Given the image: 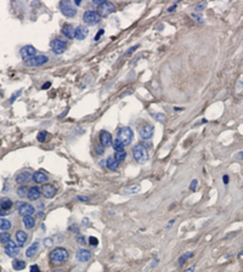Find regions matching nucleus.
<instances>
[{
	"label": "nucleus",
	"mask_w": 243,
	"mask_h": 272,
	"mask_svg": "<svg viewBox=\"0 0 243 272\" xmlns=\"http://www.w3.org/2000/svg\"><path fill=\"white\" fill-rule=\"evenodd\" d=\"M68 257H69L68 250L62 248V247H57L50 253V262L54 264V265L63 264L68 260Z\"/></svg>",
	"instance_id": "nucleus-1"
},
{
	"label": "nucleus",
	"mask_w": 243,
	"mask_h": 272,
	"mask_svg": "<svg viewBox=\"0 0 243 272\" xmlns=\"http://www.w3.org/2000/svg\"><path fill=\"white\" fill-rule=\"evenodd\" d=\"M133 157L139 164H145L148 160V151L142 143H136L133 147Z\"/></svg>",
	"instance_id": "nucleus-2"
},
{
	"label": "nucleus",
	"mask_w": 243,
	"mask_h": 272,
	"mask_svg": "<svg viewBox=\"0 0 243 272\" xmlns=\"http://www.w3.org/2000/svg\"><path fill=\"white\" fill-rule=\"evenodd\" d=\"M117 139L124 145V146H129L134 139V133L131 130V128L129 126H124V128H120L117 133Z\"/></svg>",
	"instance_id": "nucleus-3"
},
{
	"label": "nucleus",
	"mask_w": 243,
	"mask_h": 272,
	"mask_svg": "<svg viewBox=\"0 0 243 272\" xmlns=\"http://www.w3.org/2000/svg\"><path fill=\"white\" fill-rule=\"evenodd\" d=\"M60 10H61L62 15L68 18H72L77 15V9L73 6V3L68 2V0H63V2L60 3Z\"/></svg>",
	"instance_id": "nucleus-4"
},
{
	"label": "nucleus",
	"mask_w": 243,
	"mask_h": 272,
	"mask_svg": "<svg viewBox=\"0 0 243 272\" xmlns=\"http://www.w3.org/2000/svg\"><path fill=\"white\" fill-rule=\"evenodd\" d=\"M48 61H49V57L48 56L38 55V56H33V57L26 60L25 61V66H27V67H39V66L45 64Z\"/></svg>",
	"instance_id": "nucleus-5"
},
{
	"label": "nucleus",
	"mask_w": 243,
	"mask_h": 272,
	"mask_svg": "<svg viewBox=\"0 0 243 272\" xmlns=\"http://www.w3.org/2000/svg\"><path fill=\"white\" fill-rule=\"evenodd\" d=\"M83 21H84V23H87L89 26H95L101 21V17L97 14V11L89 10V11H85V14L83 16Z\"/></svg>",
	"instance_id": "nucleus-6"
},
{
	"label": "nucleus",
	"mask_w": 243,
	"mask_h": 272,
	"mask_svg": "<svg viewBox=\"0 0 243 272\" xmlns=\"http://www.w3.org/2000/svg\"><path fill=\"white\" fill-rule=\"evenodd\" d=\"M139 135L143 141H148L154 135V126L152 124H145L139 129Z\"/></svg>",
	"instance_id": "nucleus-7"
},
{
	"label": "nucleus",
	"mask_w": 243,
	"mask_h": 272,
	"mask_svg": "<svg viewBox=\"0 0 243 272\" xmlns=\"http://www.w3.org/2000/svg\"><path fill=\"white\" fill-rule=\"evenodd\" d=\"M114 10H116V6L111 2H103L101 5L97 6V14L100 15V17H106L110 14H112Z\"/></svg>",
	"instance_id": "nucleus-8"
},
{
	"label": "nucleus",
	"mask_w": 243,
	"mask_h": 272,
	"mask_svg": "<svg viewBox=\"0 0 243 272\" xmlns=\"http://www.w3.org/2000/svg\"><path fill=\"white\" fill-rule=\"evenodd\" d=\"M66 48H67V44H66V41H63L62 39H54V40L51 41V50H52V52L56 54V55L63 54L64 50H66Z\"/></svg>",
	"instance_id": "nucleus-9"
},
{
	"label": "nucleus",
	"mask_w": 243,
	"mask_h": 272,
	"mask_svg": "<svg viewBox=\"0 0 243 272\" xmlns=\"http://www.w3.org/2000/svg\"><path fill=\"white\" fill-rule=\"evenodd\" d=\"M20 253V248L18 245L14 242V241H9L5 245V254L10 257H16Z\"/></svg>",
	"instance_id": "nucleus-10"
},
{
	"label": "nucleus",
	"mask_w": 243,
	"mask_h": 272,
	"mask_svg": "<svg viewBox=\"0 0 243 272\" xmlns=\"http://www.w3.org/2000/svg\"><path fill=\"white\" fill-rule=\"evenodd\" d=\"M17 204H18V214L21 216H29L35 211L34 207L29 203H17Z\"/></svg>",
	"instance_id": "nucleus-11"
},
{
	"label": "nucleus",
	"mask_w": 243,
	"mask_h": 272,
	"mask_svg": "<svg viewBox=\"0 0 243 272\" xmlns=\"http://www.w3.org/2000/svg\"><path fill=\"white\" fill-rule=\"evenodd\" d=\"M75 257H77V260L79 262H87V261H89L91 259V251L88 250V249H85V248H80L77 251Z\"/></svg>",
	"instance_id": "nucleus-12"
},
{
	"label": "nucleus",
	"mask_w": 243,
	"mask_h": 272,
	"mask_svg": "<svg viewBox=\"0 0 243 272\" xmlns=\"http://www.w3.org/2000/svg\"><path fill=\"white\" fill-rule=\"evenodd\" d=\"M41 193L45 198L48 199H51L56 196V187L51 184H46V185H43V188H41Z\"/></svg>",
	"instance_id": "nucleus-13"
},
{
	"label": "nucleus",
	"mask_w": 243,
	"mask_h": 272,
	"mask_svg": "<svg viewBox=\"0 0 243 272\" xmlns=\"http://www.w3.org/2000/svg\"><path fill=\"white\" fill-rule=\"evenodd\" d=\"M20 54H21V56H22L23 58L28 60V58H31V57L35 56L37 50H35V48H34L33 45H26V46H23V48L21 49Z\"/></svg>",
	"instance_id": "nucleus-14"
},
{
	"label": "nucleus",
	"mask_w": 243,
	"mask_h": 272,
	"mask_svg": "<svg viewBox=\"0 0 243 272\" xmlns=\"http://www.w3.org/2000/svg\"><path fill=\"white\" fill-rule=\"evenodd\" d=\"M89 34V29L84 26H78L74 29V38L78 40H84Z\"/></svg>",
	"instance_id": "nucleus-15"
},
{
	"label": "nucleus",
	"mask_w": 243,
	"mask_h": 272,
	"mask_svg": "<svg viewBox=\"0 0 243 272\" xmlns=\"http://www.w3.org/2000/svg\"><path fill=\"white\" fill-rule=\"evenodd\" d=\"M100 142H101V145H102L103 147H110V146H112V143H113V141H112V135H111L108 131L102 130V131L100 133Z\"/></svg>",
	"instance_id": "nucleus-16"
},
{
	"label": "nucleus",
	"mask_w": 243,
	"mask_h": 272,
	"mask_svg": "<svg viewBox=\"0 0 243 272\" xmlns=\"http://www.w3.org/2000/svg\"><path fill=\"white\" fill-rule=\"evenodd\" d=\"M40 196H41V191L39 190V187H37V186H33V187L28 188L27 198H28L29 201H32V202H34V201H38V199L40 198Z\"/></svg>",
	"instance_id": "nucleus-17"
},
{
	"label": "nucleus",
	"mask_w": 243,
	"mask_h": 272,
	"mask_svg": "<svg viewBox=\"0 0 243 272\" xmlns=\"http://www.w3.org/2000/svg\"><path fill=\"white\" fill-rule=\"evenodd\" d=\"M32 177H33V176H32V174H31L29 171H21V172H18L17 176H16V182L23 185V184H27Z\"/></svg>",
	"instance_id": "nucleus-18"
},
{
	"label": "nucleus",
	"mask_w": 243,
	"mask_h": 272,
	"mask_svg": "<svg viewBox=\"0 0 243 272\" xmlns=\"http://www.w3.org/2000/svg\"><path fill=\"white\" fill-rule=\"evenodd\" d=\"M74 27L72 26V25H69V23H66V25H63V27H62V29H61V33L64 35V37H67L68 39H73L74 38Z\"/></svg>",
	"instance_id": "nucleus-19"
},
{
	"label": "nucleus",
	"mask_w": 243,
	"mask_h": 272,
	"mask_svg": "<svg viewBox=\"0 0 243 272\" xmlns=\"http://www.w3.org/2000/svg\"><path fill=\"white\" fill-rule=\"evenodd\" d=\"M32 179L34 180L35 184H44V182H46V181L49 180V176L44 171H37V172L33 174Z\"/></svg>",
	"instance_id": "nucleus-20"
},
{
	"label": "nucleus",
	"mask_w": 243,
	"mask_h": 272,
	"mask_svg": "<svg viewBox=\"0 0 243 272\" xmlns=\"http://www.w3.org/2000/svg\"><path fill=\"white\" fill-rule=\"evenodd\" d=\"M106 165H107V168H108L110 170H112V171H117V170L119 169V162L114 158V156H111V157H108V158L106 159Z\"/></svg>",
	"instance_id": "nucleus-21"
},
{
	"label": "nucleus",
	"mask_w": 243,
	"mask_h": 272,
	"mask_svg": "<svg viewBox=\"0 0 243 272\" xmlns=\"http://www.w3.org/2000/svg\"><path fill=\"white\" fill-rule=\"evenodd\" d=\"M27 239H28V234H27L25 231L18 230V231L16 232V241H17V243H18L20 247H23L25 243L27 242Z\"/></svg>",
	"instance_id": "nucleus-22"
},
{
	"label": "nucleus",
	"mask_w": 243,
	"mask_h": 272,
	"mask_svg": "<svg viewBox=\"0 0 243 272\" xmlns=\"http://www.w3.org/2000/svg\"><path fill=\"white\" fill-rule=\"evenodd\" d=\"M38 249H39V242H34V243H32V244L28 247V249L26 250V256H27L28 259L33 257V256H34V254L38 251Z\"/></svg>",
	"instance_id": "nucleus-23"
},
{
	"label": "nucleus",
	"mask_w": 243,
	"mask_h": 272,
	"mask_svg": "<svg viewBox=\"0 0 243 272\" xmlns=\"http://www.w3.org/2000/svg\"><path fill=\"white\" fill-rule=\"evenodd\" d=\"M22 222H23V225H25V227H26L27 230H32V228L34 227V225H35V219H34L32 215H29V216H23Z\"/></svg>",
	"instance_id": "nucleus-24"
},
{
	"label": "nucleus",
	"mask_w": 243,
	"mask_h": 272,
	"mask_svg": "<svg viewBox=\"0 0 243 272\" xmlns=\"http://www.w3.org/2000/svg\"><path fill=\"white\" fill-rule=\"evenodd\" d=\"M12 205H14L12 201L10 198H8V197H4V198L0 199V207H2L4 210H6V211H9L12 208Z\"/></svg>",
	"instance_id": "nucleus-25"
},
{
	"label": "nucleus",
	"mask_w": 243,
	"mask_h": 272,
	"mask_svg": "<svg viewBox=\"0 0 243 272\" xmlns=\"http://www.w3.org/2000/svg\"><path fill=\"white\" fill-rule=\"evenodd\" d=\"M12 227V224H11V221L10 220H8V219H0V230H2L3 232H8L10 228Z\"/></svg>",
	"instance_id": "nucleus-26"
},
{
	"label": "nucleus",
	"mask_w": 243,
	"mask_h": 272,
	"mask_svg": "<svg viewBox=\"0 0 243 272\" xmlns=\"http://www.w3.org/2000/svg\"><path fill=\"white\" fill-rule=\"evenodd\" d=\"M12 267H14V270H16V271H21V270H23V268L26 267V262H25L23 260H17V259H15L14 262H12Z\"/></svg>",
	"instance_id": "nucleus-27"
},
{
	"label": "nucleus",
	"mask_w": 243,
	"mask_h": 272,
	"mask_svg": "<svg viewBox=\"0 0 243 272\" xmlns=\"http://www.w3.org/2000/svg\"><path fill=\"white\" fill-rule=\"evenodd\" d=\"M193 256V253H191V251H186V253H184L180 257H179V266H182L190 257H192Z\"/></svg>",
	"instance_id": "nucleus-28"
},
{
	"label": "nucleus",
	"mask_w": 243,
	"mask_h": 272,
	"mask_svg": "<svg viewBox=\"0 0 243 272\" xmlns=\"http://www.w3.org/2000/svg\"><path fill=\"white\" fill-rule=\"evenodd\" d=\"M112 147H113V149H114L116 152H119V151H123V149H124V145H123L118 139H116V140L113 141Z\"/></svg>",
	"instance_id": "nucleus-29"
},
{
	"label": "nucleus",
	"mask_w": 243,
	"mask_h": 272,
	"mask_svg": "<svg viewBox=\"0 0 243 272\" xmlns=\"http://www.w3.org/2000/svg\"><path fill=\"white\" fill-rule=\"evenodd\" d=\"M114 158L120 163V162H123V160H125V158H126V152L123 149V151H119V152H116L114 153Z\"/></svg>",
	"instance_id": "nucleus-30"
},
{
	"label": "nucleus",
	"mask_w": 243,
	"mask_h": 272,
	"mask_svg": "<svg viewBox=\"0 0 243 272\" xmlns=\"http://www.w3.org/2000/svg\"><path fill=\"white\" fill-rule=\"evenodd\" d=\"M27 193H28V188H27L26 185H22V186H20V187L17 188V195H18V197L23 198L25 196H27Z\"/></svg>",
	"instance_id": "nucleus-31"
},
{
	"label": "nucleus",
	"mask_w": 243,
	"mask_h": 272,
	"mask_svg": "<svg viewBox=\"0 0 243 272\" xmlns=\"http://www.w3.org/2000/svg\"><path fill=\"white\" fill-rule=\"evenodd\" d=\"M11 241V236L8 232H0V243H8Z\"/></svg>",
	"instance_id": "nucleus-32"
},
{
	"label": "nucleus",
	"mask_w": 243,
	"mask_h": 272,
	"mask_svg": "<svg viewBox=\"0 0 243 272\" xmlns=\"http://www.w3.org/2000/svg\"><path fill=\"white\" fill-rule=\"evenodd\" d=\"M140 190H141L140 185H131V186H129V187L125 188V192H129V193L134 195V193H137Z\"/></svg>",
	"instance_id": "nucleus-33"
},
{
	"label": "nucleus",
	"mask_w": 243,
	"mask_h": 272,
	"mask_svg": "<svg viewBox=\"0 0 243 272\" xmlns=\"http://www.w3.org/2000/svg\"><path fill=\"white\" fill-rule=\"evenodd\" d=\"M48 133L46 131H40L39 134H38V136H37V140L39 141V142H45L46 141V139H48Z\"/></svg>",
	"instance_id": "nucleus-34"
},
{
	"label": "nucleus",
	"mask_w": 243,
	"mask_h": 272,
	"mask_svg": "<svg viewBox=\"0 0 243 272\" xmlns=\"http://www.w3.org/2000/svg\"><path fill=\"white\" fill-rule=\"evenodd\" d=\"M207 8V2H202V3H199V4H197L196 5V8H195V10H196V12L198 14L199 11H202V10H204Z\"/></svg>",
	"instance_id": "nucleus-35"
},
{
	"label": "nucleus",
	"mask_w": 243,
	"mask_h": 272,
	"mask_svg": "<svg viewBox=\"0 0 243 272\" xmlns=\"http://www.w3.org/2000/svg\"><path fill=\"white\" fill-rule=\"evenodd\" d=\"M153 116H154V118L158 120V122H162V123H164L166 122V116L163 114V113H153Z\"/></svg>",
	"instance_id": "nucleus-36"
},
{
	"label": "nucleus",
	"mask_w": 243,
	"mask_h": 272,
	"mask_svg": "<svg viewBox=\"0 0 243 272\" xmlns=\"http://www.w3.org/2000/svg\"><path fill=\"white\" fill-rule=\"evenodd\" d=\"M191 17H192V18H195V21H197V22H201V23H203V22H204L203 16H202V15H199V14H197V12L191 14Z\"/></svg>",
	"instance_id": "nucleus-37"
},
{
	"label": "nucleus",
	"mask_w": 243,
	"mask_h": 272,
	"mask_svg": "<svg viewBox=\"0 0 243 272\" xmlns=\"http://www.w3.org/2000/svg\"><path fill=\"white\" fill-rule=\"evenodd\" d=\"M95 152H96L99 156H102L103 152H105V147H103L102 145H96V146H95Z\"/></svg>",
	"instance_id": "nucleus-38"
},
{
	"label": "nucleus",
	"mask_w": 243,
	"mask_h": 272,
	"mask_svg": "<svg viewBox=\"0 0 243 272\" xmlns=\"http://www.w3.org/2000/svg\"><path fill=\"white\" fill-rule=\"evenodd\" d=\"M89 244L91 247H96L99 244V239L96 237H89Z\"/></svg>",
	"instance_id": "nucleus-39"
},
{
	"label": "nucleus",
	"mask_w": 243,
	"mask_h": 272,
	"mask_svg": "<svg viewBox=\"0 0 243 272\" xmlns=\"http://www.w3.org/2000/svg\"><path fill=\"white\" fill-rule=\"evenodd\" d=\"M77 242H78L80 245H85V244H87V241H85V237H84V236H78V237H77Z\"/></svg>",
	"instance_id": "nucleus-40"
},
{
	"label": "nucleus",
	"mask_w": 243,
	"mask_h": 272,
	"mask_svg": "<svg viewBox=\"0 0 243 272\" xmlns=\"http://www.w3.org/2000/svg\"><path fill=\"white\" fill-rule=\"evenodd\" d=\"M139 48V44H136V45H134V46H131L126 52H125V56H129V55H131L134 51H136V49Z\"/></svg>",
	"instance_id": "nucleus-41"
},
{
	"label": "nucleus",
	"mask_w": 243,
	"mask_h": 272,
	"mask_svg": "<svg viewBox=\"0 0 243 272\" xmlns=\"http://www.w3.org/2000/svg\"><path fill=\"white\" fill-rule=\"evenodd\" d=\"M197 185H198V181H197L196 179H195V180H192V182H191V185H190V190H191V191H196Z\"/></svg>",
	"instance_id": "nucleus-42"
},
{
	"label": "nucleus",
	"mask_w": 243,
	"mask_h": 272,
	"mask_svg": "<svg viewBox=\"0 0 243 272\" xmlns=\"http://www.w3.org/2000/svg\"><path fill=\"white\" fill-rule=\"evenodd\" d=\"M44 244H45V247H51L52 244H54V238H46V239H44Z\"/></svg>",
	"instance_id": "nucleus-43"
},
{
	"label": "nucleus",
	"mask_w": 243,
	"mask_h": 272,
	"mask_svg": "<svg viewBox=\"0 0 243 272\" xmlns=\"http://www.w3.org/2000/svg\"><path fill=\"white\" fill-rule=\"evenodd\" d=\"M103 34H105V29H100V31H99V33L95 35V39H94V40H95V41H99V40H100V38H101Z\"/></svg>",
	"instance_id": "nucleus-44"
},
{
	"label": "nucleus",
	"mask_w": 243,
	"mask_h": 272,
	"mask_svg": "<svg viewBox=\"0 0 243 272\" xmlns=\"http://www.w3.org/2000/svg\"><path fill=\"white\" fill-rule=\"evenodd\" d=\"M31 272H41L38 265H32L31 266Z\"/></svg>",
	"instance_id": "nucleus-45"
},
{
	"label": "nucleus",
	"mask_w": 243,
	"mask_h": 272,
	"mask_svg": "<svg viewBox=\"0 0 243 272\" xmlns=\"http://www.w3.org/2000/svg\"><path fill=\"white\" fill-rule=\"evenodd\" d=\"M20 94H21V90H18V91H17L16 94H14V95L11 96V99H10V103H12V102H14V101H15V100L17 99V96H18Z\"/></svg>",
	"instance_id": "nucleus-46"
},
{
	"label": "nucleus",
	"mask_w": 243,
	"mask_h": 272,
	"mask_svg": "<svg viewBox=\"0 0 243 272\" xmlns=\"http://www.w3.org/2000/svg\"><path fill=\"white\" fill-rule=\"evenodd\" d=\"M78 201H80V202H89V201H90V197H84V196H79V197H78Z\"/></svg>",
	"instance_id": "nucleus-47"
},
{
	"label": "nucleus",
	"mask_w": 243,
	"mask_h": 272,
	"mask_svg": "<svg viewBox=\"0 0 243 272\" xmlns=\"http://www.w3.org/2000/svg\"><path fill=\"white\" fill-rule=\"evenodd\" d=\"M228 181H230L228 175H224V176H222V182H224L225 185H227V184H228Z\"/></svg>",
	"instance_id": "nucleus-48"
},
{
	"label": "nucleus",
	"mask_w": 243,
	"mask_h": 272,
	"mask_svg": "<svg viewBox=\"0 0 243 272\" xmlns=\"http://www.w3.org/2000/svg\"><path fill=\"white\" fill-rule=\"evenodd\" d=\"M50 86H51V83H50V81H46L45 84H43L41 89H43V90H48V89H49Z\"/></svg>",
	"instance_id": "nucleus-49"
},
{
	"label": "nucleus",
	"mask_w": 243,
	"mask_h": 272,
	"mask_svg": "<svg viewBox=\"0 0 243 272\" xmlns=\"http://www.w3.org/2000/svg\"><path fill=\"white\" fill-rule=\"evenodd\" d=\"M195 268H196V265H191L189 268H186L184 272H193L195 271Z\"/></svg>",
	"instance_id": "nucleus-50"
},
{
	"label": "nucleus",
	"mask_w": 243,
	"mask_h": 272,
	"mask_svg": "<svg viewBox=\"0 0 243 272\" xmlns=\"http://www.w3.org/2000/svg\"><path fill=\"white\" fill-rule=\"evenodd\" d=\"M6 215H9V213H8L6 210H4L2 207H0V216H6Z\"/></svg>",
	"instance_id": "nucleus-51"
},
{
	"label": "nucleus",
	"mask_w": 243,
	"mask_h": 272,
	"mask_svg": "<svg viewBox=\"0 0 243 272\" xmlns=\"http://www.w3.org/2000/svg\"><path fill=\"white\" fill-rule=\"evenodd\" d=\"M174 222H175V220H174V219H173V220H170V221L168 222V225H167V227H166V228H167V230H169L170 227H173V224H174Z\"/></svg>",
	"instance_id": "nucleus-52"
},
{
	"label": "nucleus",
	"mask_w": 243,
	"mask_h": 272,
	"mask_svg": "<svg viewBox=\"0 0 243 272\" xmlns=\"http://www.w3.org/2000/svg\"><path fill=\"white\" fill-rule=\"evenodd\" d=\"M175 9H176V6H175V5H173L172 8H169V9L167 10V12H168V14H172V12H174V11H175Z\"/></svg>",
	"instance_id": "nucleus-53"
},
{
	"label": "nucleus",
	"mask_w": 243,
	"mask_h": 272,
	"mask_svg": "<svg viewBox=\"0 0 243 272\" xmlns=\"http://www.w3.org/2000/svg\"><path fill=\"white\" fill-rule=\"evenodd\" d=\"M152 262H153V264L151 265V267H154V266H157V264L159 262V260H158V259H154V260H153Z\"/></svg>",
	"instance_id": "nucleus-54"
},
{
	"label": "nucleus",
	"mask_w": 243,
	"mask_h": 272,
	"mask_svg": "<svg viewBox=\"0 0 243 272\" xmlns=\"http://www.w3.org/2000/svg\"><path fill=\"white\" fill-rule=\"evenodd\" d=\"M237 158H239V159H243V152H239V153L237 154Z\"/></svg>",
	"instance_id": "nucleus-55"
},
{
	"label": "nucleus",
	"mask_w": 243,
	"mask_h": 272,
	"mask_svg": "<svg viewBox=\"0 0 243 272\" xmlns=\"http://www.w3.org/2000/svg\"><path fill=\"white\" fill-rule=\"evenodd\" d=\"M74 4H75L77 6H79L80 4H82V2H80V0H75V2H74Z\"/></svg>",
	"instance_id": "nucleus-56"
},
{
	"label": "nucleus",
	"mask_w": 243,
	"mask_h": 272,
	"mask_svg": "<svg viewBox=\"0 0 243 272\" xmlns=\"http://www.w3.org/2000/svg\"><path fill=\"white\" fill-rule=\"evenodd\" d=\"M241 256H243V250H242V251H241V253L238 254V257H241Z\"/></svg>",
	"instance_id": "nucleus-57"
},
{
	"label": "nucleus",
	"mask_w": 243,
	"mask_h": 272,
	"mask_svg": "<svg viewBox=\"0 0 243 272\" xmlns=\"http://www.w3.org/2000/svg\"><path fill=\"white\" fill-rule=\"evenodd\" d=\"M54 272H64V271H63V270H55Z\"/></svg>",
	"instance_id": "nucleus-58"
},
{
	"label": "nucleus",
	"mask_w": 243,
	"mask_h": 272,
	"mask_svg": "<svg viewBox=\"0 0 243 272\" xmlns=\"http://www.w3.org/2000/svg\"><path fill=\"white\" fill-rule=\"evenodd\" d=\"M239 84H243V75H242V78H241V80H239Z\"/></svg>",
	"instance_id": "nucleus-59"
}]
</instances>
